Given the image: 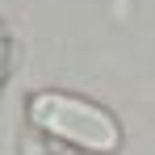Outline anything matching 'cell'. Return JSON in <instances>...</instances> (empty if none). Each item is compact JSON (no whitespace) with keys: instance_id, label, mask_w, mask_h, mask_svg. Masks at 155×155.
<instances>
[{"instance_id":"1","label":"cell","mask_w":155,"mask_h":155,"mask_svg":"<svg viewBox=\"0 0 155 155\" xmlns=\"http://www.w3.org/2000/svg\"><path fill=\"white\" fill-rule=\"evenodd\" d=\"M29 122L51 138H63L71 147H84L97 155H113L122 147V126L113 122V113H105L101 105L71 97V92H34Z\"/></svg>"},{"instance_id":"2","label":"cell","mask_w":155,"mask_h":155,"mask_svg":"<svg viewBox=\"0 0 155 155\" xmlns=\"http://www.w3.org/2000/svg\"><path fill=\"white\" fill-rule=\"evenodd\" d=\"M0 84H4V29H0Z\"/></svg>"},{"instance_id":"3","label":"cell","mask_w":155,"mask_h":155,"mask_svg":"<svg viewBox=\"0 0 155 155\" xmlns=\"http://www.w3.org/2000/svg\"><path fill=\"white\" fill-rule=\"evenodd\" d=\"M59 155H76V151H59Z\"/></svg>"}]
</instances>
